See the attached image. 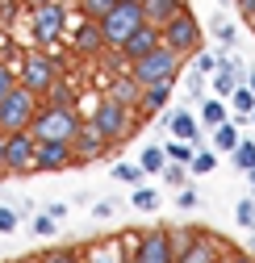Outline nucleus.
Wrapping results in <instances>:
<instances>
[{
  "mask_svg": "<svg viewBox=\"0 0 255 263\" xmlns=\"http://www.w3.org/2000/svg\"><path fill=\"white\" fill-rule=\"evenodd\" d=\"M117 209H121L117 201H97V209H92V217H97V221H109V217H113Z\"/></svg>",
  "mask_w": 255,
  "mask_h": 263,
  "instance_id": "nucleus-41",
  "label": "nucleus"
},
{
  "mask_svg": "<svg viewBox=\"0 0 255 263\" xmlns=\"http://www.w3.org/2000/svg\"><path fill=\"white\" fill-rule=\"evenodd\" d=\"M159 42H163L168 50H176L180 59H188V54H197L201 50V21L193 17V13H176L163 29H159Z\"/></svg>",
  "mask_w": 255,
  "mask_h": 263,
  "instance_id": "nucleus-5",
  "label": "nucleus"
},
{
  "mask_svg": "<svg viewBox=\"0 0 255 263\" xmlns=\"http://www.w3.org/2000/svg\"><path fill=\"white\" fill-rule=\"evenodd\" d=\"M80 125H84V117H80L76 105H50V101H42L34 125H29V134H34L38 142H71Z\"/></svg>",
  "mask_w": 255,
  "mask_h": 263,
  "instance_id": "nucleus-1",
  "label": "nucleus"
},
{
  "mask_svg": "<svg viewBox=\"0 0 255 263\" xmlns=\"http://www.w3.org/2000/svg\"><path fill=\"white\" fill-rule=\"evenodd\" d=\"M217 71V59L209 50H197V76H213Z\"/></svg>",
  "mask_w": 255,
  "mask_h": 263,
  "instance_id": "nucleus-39",
  "label": "nucleus"
},
{
  "mask_svg": "<svg viewBox=\"0 0 255 263\" xmlns=\"http://www.w3.org/2000/svg\"><path fill=\"white\" fill-rule=\"evenodd\" d=\"M117 5V0H76V9L88 17V21H101V17H109V9Z\"/></svg>",
  "mask_w": 255,
  "mask_h": 263,
  "instance_id": "nucleus-24",
  "label": "nucleus"
},
{
  "mask_svg": "<svg viewBox=\"0 0 255 263\" xmlns=\"http://www.w3.org/2000/svg\"><path fill=\"white\" fill-rule=\"evenodd\" d=\"M247 88H251V92H255V71H247Z\"/></svg>",
  "mask_w": 255,
  "mask_h": 263,
  "instance_id": "nucleus-49",
  "label": "nucleus"
},
{
  "mask_svg": "<svg viewBox=\"0 0 255 263\" xmlns=\"http://www.w3.org/2000/svg\"><path fill=\"white\" fill-rule=\"evenodd\" d=\"M234 217H239V226L255 230V201H239V205H234Z\"/></svg>",
  "mask_w": 255,
  "mask_h": 263,
  "instance_id": "nucleus-36",
  "label": "nucleus"
},
{
  "mask_svg": "<svg viewBox=\"0 0 255 263\" xmlns=\"http://www.w3.org/2000/svg\"><path fill=\"white\" fill-rule=\"evenodd\" d=\"M251 121H255V109H251Z\"/></svg>",
  "mask_w": 255,
  "mask_h": 263,
  "instance_id": "nucleus-54",
  "label": "nucleus"
},
{
  "mask_svg": "<svg viewBox=\"0 0 255 263\" xmlns=\"http://www.w3.org/2000/svg\"><path fill=\"white\" fill-rule=\"evenodd\" d=\"M222 263H255V255H243V251H230Z\"/></svg>",
  "mask_w": 255,
  "mask_h": 263,
  "instance_id": "nucleus-44",
  "label": "nucleus"
},
{
  "mask_svg": "<svg viewBox=\"0 0 255 263\" xmlns=\"http://www.w3.org/2000/svg\"><path fill=\"white\" fill-rule=\"evenodd\" d=\"M168 101H172V84H151L138 96V113L142 117H159V113L168 109Z\"/></svg>",
  "mask_w": 255,
  "mask_h": 263,
  "instance_id": "nucleus-17",
  "label": "nucleus"
},
{
  "mask_svg": "<svg viewBox=\"0 0 255 263\" xmlns=\"http://www.w3.org/2000/svg\"><path fill=\"white\" fill-rule=\"evenodd\" d=\"M251 255H255V234H251Z\"/></svg>",
  "mask_w": 255,
  "mask_h": 263,
  "instance_id": "nucleus-51",
  "label": "nucleus"
},
{
  "mask_svg": "<svg viewBox=\"0 0 255 263\" xmlns=\"http://www.w3.org/2000/svg\"><path fill=\"white\" fill-rule=\"evenodd\" d=\"M155 205H159V192H151V188H142V184L130 192V209H142V213H151Z\"/></svg>",
  "mask_w": 255,
  "mask_h": 263,
  "instance_id": "nucleus-30",
  "label": "nucleus"
},
{
  "mask_svg": "<svg viewBox=\"0 0 255 263\" xmlns=\"http://www.w3.org/2000/svg\"><path fill=\"white\" fill-rule=\"evenodd\" d=\"M88 121L97 125V129H101V134H105L109 142H121V138L134 129V121H130V109H125V105H117V101H109V96H105V101H101L97 109H92V117H88Z\"/></svg>",
  "mask_w": 255,
  "mask_h": 263,
  "instance_id": "nucleus-10",
  "label": "nucleus"
},
{
  "mask_svg": "<svg viewBox=\"0 0 255 263\" xmlns=\"http://www.w3.org/2000/svg\"><path fill=\"white\" fill-rule=\"evenodd\" d=\"M25 5H29V9H38V5H50V0H25Z\"/></svg>",
  "mask_w": 255,
  "mask_h": 263,
  "instance_id": "nucleus-48",
  "label": "nucleus"
},
{
  "mask_svg": "<svg viewBox=\"0 0 255 263\" xmlns=\"http://www.w3.org/2000/svg\"><path fill=\"white\" fill-rule=\"evenodd\" d=\"M138 5H142V0H138Z\"/></svg>",
  "mask_w": 255,
  "mask_h": 263,
  "instance_id": "nucleus-56",
  "label": "nucleus"
},
{
  "mask_svg": "<svg viewBox=\"0 0 255 263\" xmlns=\"http://www.w3.org/2000/svg\"><path fill=\"white\" fill-rule=\"evenodd\" d=\"M234 88H239V76H234V71L226 67V63H222V59H217V71H213V92L222 96V101H226V96H230Z\"/></svg>",
  "mask_w": 255,
  "mask_h": 263,
  "instance_id": "nucleus-21",
  "label": "nucleus"
},
{
  "mask_svg": "<svg viewBox=\"0 0 255 263\" xmlns=\"http://www.w3.org/2000/svg\"><path fill=\"white\" fill-rule=\"evenodd\" d=\"M176 205H180V209H197V205H201V192H197V188H184Z\"/></svg>",
  "mask_w": 255,
  "mask_h": 263,
  "instance_id": "nucleus-42",
  "label": "nucleus"
},
{
  "mask_svg": "<svg viewBox=\"0 0 255 263\" xmlns=\"http://www.w3.org/2000/svg\"><path fill=\"white\" fill-rule=\"evenodd\" d=\"M59 76H63L59 59H50V54H42V50H25L21 67H17V84L29 88V92H38V96H46V88H50Z\"/></svg>",
  "mask_w": 255,
  "mask_h": 263,
  "instance_id": "nucleus-6",
  "label": "nucleus"
},
{
  "mask_svg": "<svg viewBox=\"0 0 255 263\" xmlns=\"http://www.w3.org/2000/svg\"><path fill=\"white\" fill-rule=\"evenodd\" d=\"M213 167H217V155L213 151H197L193 163H188V172H193V176H209Z\"/></svg>",
  "mask_w": 255,
  "mask_h": 263,
  "instance_id": "nucleus-31",
  "label": "nucleus"
},
{
  "mask_svg": "<svg viewBox=\"0 0 255 263\" xmlns=\"http://www.w3.org/2000/svg\"><path fill=\"white\" fill-rule=\"evenodd\" d=\"M34 155H38V138L29 134V129H13V134H5L9 176H29V172H34Z\"/></svg>",
  "mask_w": 255,
  "mask_h": 263,
  "instance_id": "nucleus-9",
  "label": "nucleus"
},
{
  "mask_svg": "<svg viewBox=\"0 0 255 263\" xmlns=\"http://www.w3.org/2000/svg\"><path fill=\"white\" fill-rule=\"evenodd\" d=\"M38 109H42V96L17 84L5 101H0V129H5V134H13V129H29L34 117H38Z\"/></svg>",
  "mask_w": 255,
  "mask_h": 263,
  "instance_id": "nucleus-3",
  "label": "nucleus"
},
{
  "mask_svg": "<svg viewBox=\"0 0 255 263\" xmlns=\"http://www.w3.org/2000/svg\"><path fill=\"white\" fill-rule=\"evenodd\" d=\"M180 67H184V59L159 42L151 54H142V59H134V63H130V76H134L142 88H151V84H176Z\"/></svg>",
  "mask_w": 255,
  "mask_h": 263,
  "instance_id": "nucleus-2",
  "label": "nucleus"
},
{
  "mask_svg": "<svg viewBox=\"0 0 255 263\" xmlns=\"http://www.w3.org/2000/svg\"><path fill=\"white\" fill-rule=\"evenodd\" d=\"M76 163V151L71 142H38V155H34V167L38 172H63Z\"/></svg>",
  "mask_w": 255,
  "mask_h": 263,
  "instance_id": "nucleus-14",
  "label": "nucleus"
},
{
  "mask_svg": "<svg viewBox=\"0 0 255 263\" xmlns=\"http://www.w3.org/2000/svg\"><path fill=\"white\" fill-rule=\"evenodd\" d=\"M0 134H5V129H0Z\"/></svg>",
  "mask_w": 255,
  "mask_h": 263,
  "instance_id": "nucleus-55",
  "label": "nucleus"
},
{
  "mask_svg": "<svg viewBox=\"0 0 255 263\" xmlns=\"http://www.w3.org/2000/svg\"><path fill=\"white\" fill-rule=\"evenodd\" d=\"M0 176H9V163H5V134H0Z\"/></svg>",
  "mask_w": 255,
  "mask_h": 263,
  "instance_id": "nucleus-46",
  "label": "nucleus"
},
{
  "mask_svg": "<svg viewBox=\"0 0 255 263\" xmlns=\"http://www.w3.org/2000/svg\"><path fill=\"white\" fill-rule=\"evenodd\" d=\"M38 263H84V259H80L76 247H50V251H42Z\"/></svg>",
  "mask_w": 255,
  "mask_h": 263,
  "instance_id": "nucleus-28",
  "label": "nucleus"
},
{
  "mask_svg": "<svg viewBox=\"0 0 255 263\" xmlns=\"http://www.w3.org/2000/svg\"><path fill=\"white\" fill-rule=\"evenodd\" d=\"M180 238L184 242H176V263H222L226 259L213 234H180Z\"/></svg>",
  "mask_w": 255,
  "mask_h": 263,
  "instance_id": "nucleus-11",
  "label": "nucleus"
},
{
  "mask_svg": "<svg viewBox=\"0 0 255 263\" xmlns=\"http://www.w3.org/2000/svg\"><path fill=\"white\" fill-rule=\"evenodd\" d=\"M134 263H176V230H147L138 234L134 247Z\"/></svg>",
  "mask_w": 255,
  "mask_h": 263,
  "instance_id": "nucleus-8",
  "label": "nucleus"
},
{
  "mask_svg": "<svg viewBox=\"0 0 255 263\" xmlns=\"http://www.w3.org/2000/svg\"><path fill=\"white\" fill-rule=\"evenodd\" d=\"M88 263H125V259H121V247H101Z\"/></svg>",
  "mask_w": 255,
  "mask_h": 263,
  "instance_id": "nucleus-38",
  "label": "nucleus"
},
{
  "mask_svg": "<svg viewBox=\"0 0 255 263\" xmlns=\"http://www.w3.org/2000/svg\"><path fill=\"white\" fill-rule=\"evenodd\" d=\"M71 46L84 54V59H101L105 54V34H101V21H80L76 34H71Z\"/></svg>",
  "mask_w": 255,
  "mask_h": 263,
  "instance_id": "nucleus-15",
  "label": "nucleus"
},
{
  "mask_svg": "<svg viewBox=\"0 0 255 263\" xmlns=\"http://www.w3.org/2000/svg\"><path fill=\"white\" fill-rule=\"evenodd\" d=\"M247 176H251V188H255V167H251V172H247Z\"/></svg>",
  "mask_w": 255,
  "mask_h": 263,
  "instance_id": "nucleus-50",
  "label": "nucleus"
},
{
  "mask_svg": "<svg viewBox=\"0 0 255 263\" xmlns=\"http://www.w3.org/2000/svg\"><path fill=\"white\" fill-rule=\"evenodd\" d=\"M188 96H193V101L201 96V76H188Z\"/></svg>",
  "mask_w": 255,
  "mask_h": 263,
  "instance_id": "nucleus-45",
  "label": "nucleus"
},
{
  "mask_svg": "<svg viewBox=\"0 0 255 263\" xmlns=\"http://www.w3.org/2000/svg\"><path fill=\"white\" fill-rule=\"evenodd\" d=\"M147 17H142V5L138 0H117V5L109 9V17H101V34H105V46H113V50H121V42L134 34V29L142 25Z\"/></svg>",
  "mask_w": 255,
  "mask_h": 263,
  "instance_id": "nucleus-4",
  "label": "nucleus"
},
{
  "mask_svg": "<svg viewBox=\"0 0 255 263\" xmlns=\"http://www.w3.org/2000/svg\"><path fill=\"white\" fill-rule=\"evenodd\" d=\"M113 180H117V184L138 188V184L147 180V172H142V163H117V167H113Z\"/></svg>",
  "mask_w": 255,
  "mask_h": 263,
  "instance_id": "nucleus-23",
  "label": "nucleus"
},
{
  "mask_svg": "<svg viewBox=\"0 0 255 263\" xmlns=\"http://www.w3.org/2000/svg\"><path fill=\"white\" fill-rule=\"evenodd\" d=\"M67 9L59 5V0H50V5H38L34 13H29V34H34V42H59L63 34H67Z\"/></svg>",
  "mask_w": 255,
  "mask_h": 263,
  "instance_id": "nucleus-7",
  "label": "nucleus"
},
{
  "mask_svg": "<svg viewBox=\"0 0 255 263\" xmlns=\"http://www.w3.org/2000/svg\"><path fill=\"white\" fill-rule=\"evenodd\" d=\"M239 142H243V138H239V125H234V121H222V125L213 129V146H217L222 155H230Z\"/></svg>",
  "mask_w": 255,
  "mask_h": 263,
  "instance_id": "nucleus-20",
  "label": "nucleus"
},
{
  "mask_svg": "<svg viewBox=\"0 0 255 263\" xmlns=\"http://www.w3.org/2000/svg\"><path fill=\"white\" fill-rule=\"evenodd\" d=\"M201 121H205L209 129H217L222 121H226V105H222V96H213V101L201 105Z\"/></svg>",
  "mask_w": 255,
  "mask_h": 263,
  "instance_id": "nucleus-26",
  "label": "nucleus"
},
{
  "mask_svg": "<svg viewBox=\"0 0 255 263\" xmlns=\"http://www.w3.org/2000/svg\"><path fill=\"white\" fill-rule=\"evenodd\" d=\"M217 5H230V0H217Z\"/></svg>",
  "mask_w": 255,
  "mask_h": 263,
  "instance_id": "nucleus-53",
  "label": "nucleus"
},
{
  "mask_svg": "<svg viewBox=\"0 0 255 263\" xmlns=\"http://www.w3.org/2000/svg\"><path fill=\"white\" fill-rule=\"evenodd\" d=\"M46 217H54V221H67V205H63V201L46 205Z\"/></svg>",
  "mask_w": 255,
  "mask_h": 263,
  "instance_id": "nucleus-43",
  "label": "nucleus"
},
{
  "mask_svg": "<svg viewBox=\"0 0 255 263\" xmlns=\"http://www.w3.org/2000/svg\"><path fill=\"white\" fill-rule=\"evenodd\" d=\"M138 96H142V84L125 71V76H113V84H109V101H117V105H125V109H138Z\"/></svg>",
  "mask_w": 255,
  "mask_h": 263,
  "instance_id": "nucleus-16",
  "label": "nucleus"
},
{
  "mask_svg": "<svg viewBox=\"0 0 255 263\" xmlns=\"http://www.w3.org/2000/svg\"><path fill=\"white\" fill-rule=\"evenodd\" d=\"M17 209H9V205H0V234H13V230H17Z\"/></svg>",
  "mask_w": 255,
  "mask_h": 263,
  "instance_id": "nucleus-37",
  "label": "nucleus"
},
{
  "mask_svg": "<svg viewBox=\"0 0 255 263\" xmlns=\"http://www.w3.org/2000/svg\"><path fill=\"white\" fill-rule=\"evenodd\" d=\"M42 101H50V105H76V96H71V84L59 76V80L46 88V96H42Z\"/></svg>",
  "mask_w": 255,
  "mask_h": 263,
  "instance_id": "nucleus-25",
  "label": "nucleus"
},
{
  "mask_svg": "<svg viewBox=\"0 0 255 263\" xmlns=\"http://www.w3.org/2000/svg\"><path fill=\"white\" fill-rule=\"evenodd\" d=\"M213 38H217L222 46H234V42H239V29H234L226 17H217V21H213Z\"/></svg>",
  "mask_w": 255,
  "mask_h": 263,
  "instance_id": "nucleus-32",
  "label": "nucleus"
},
{
  "mask_svg": "<svg viewBox=\"0 0 255 263\" xmlns=\"http://www.w3.org/2000/svg\"><path fill=\"white\" fill-rule=\"evenodd\" d=\"M5 5H9V0H0V13H5Z\"/></svg>",
  "mask_w": 255,
  "mask_h": 263,
  "instance_id": "nucleus-52",
  "label": "nucleus"
},
{
  "mask_svg": "<svg viewBox=\"0 0 255 263\" xmlns=\"http://www.w3.org/2000/svg\"><path fill=\"white\" fill-rule=\"evenodd\" d=\"M168 117V129L180 138V142H193L197 138V117L188 113V109H176V113H163Z\"/></svg>",
  "mask_w": 255,
  "mask_h": 263,
  "instance_id": "nucleus-19",
  "label": "nucleus"
},
{
  "mask_svg": "<svg viewBox=\"0 0 255 263\" xmlns=\"http://www.w3.org/2000/svg\"><path fill=\"white\" fill-rule=\"evenodd\" d=\"M155 46H159V25H151V21H142V25L134 29V34H130V38L121 42V50H117V54H121V63H134V59H142V54H151Z\"/></svg>",
  "mask_w": 255,
  "mask_h": 263,
  "instance_id": "nucleus-13",
  "label": "nucleus"
},
{
  "mask_svg": "<svg viewBox=\"0 0 255 263\" xmlns=\"http://www.w3.org/2000/svg\"><path fill=\"white\" fill-rule=\"evenodd\" d=\"M163 151H168V159H176V163H193V155H197L193 142H168Z\"/></svg>",
  "mask_w": 255,
  "mask_h": 263,
  "instance_id": "nucleus-34",
  "label": "nucleus"
},
{
  "mask_svg": "<svg viewBox=\"0 0 255 263\" xmlns=\"http://www.w3.org/2000/svg\"><path fill=\"white\" fill-rule=\"evenodd\" d=\"M230 163H234V167L247 176V172L255 167V142H239V146L230 151Z\"/></svg>",
  "mask_w": 255,
  "mask_h": 263,
  "instance_id": "nucleus-27",
  "label": "nucleus"
},
{
  "mask_svg": "<svg viewBox=\"0 0 255 263\" xmlns=\"http://www.w3.org/2000/svg\"><path fill=\"white\" fill-rule=\"evenodd\" d=\"M13 88H17V71L9 67V63H5V59H0V101H5V96H9Z\"/></svg>",
  "mask_w": 255,
  "mask_h": 263,
  "instance_id": "nucleus-35",
  "label": "nucleus"
},
{
  "mask_svg": "<svg viewBox=\"0 0 255 263\" xmlns=\"http://www.w3.org/2000/svg\"><path fill=\"white\" fill-rule=\"evenodd\" d=\"M230 105H234V113H251L255 109V92L251 88H234L230 92Z\"/></svg>",
  "mask_w": 255,
  "mask_h": 263,
  "instance_id": "nucleus-33",
  "label": "nucleus"
},
{
  "mask_svg": "<svg viewBox=\"0 0 255 263\" xmlns=\"http://www.w3.org/2000/svg\"><path fill=\"white\" fill-rule=\"evenodd\" d=\"M188 176H193V172H188V163H176V159H168L163 163V180L172 184V188H184V180Z\"/></svg>",
  "mask_w": 255,
  "mask_h": 263,
  "instance_id": "nucleus-29",
  "label": "nucleus"
},
{
  "mask_svg": "<svg viewBox=\"0 0 255 263\" xmlns=\"http://www.w3.org/2000/svg\"><path fill=\"white\" fill-rule=\"evenodd\" d=\"M54 230H59V221H54V217H46V213H42V217H34V234H42V238H50Z\"/></svg>",
  "mask_w": 255,
  "mask_h": 263,
  "instance_id": "nucleus-40",
  "label": "nucleus"
},
{
  "mask_svg": "<svg viewBox=\"0 0 255 263\" xmlns=\"http://www.w3.org/2000/svg\"><path fill=\"white\" fill-rule=\"evenodd\" d=\"M109 146H113V142L101 134V129L92 125V121H84V125L76 129V138H71V151H76V167H88V163H97V159H101Z\"/></svg>",
  "mask_w": 255,
  "mask_h": 263,
  "instance_id": "nucleus-12",
  "label": "nucleus"
},
{
  "mask_svg": "<svg viewBox=\"0 0 255 263\" xmlns=\"http://www.w3.org/2000/svg\"><path fill=\"white\" fill-rule=\"evenodd\" d=\"M5 46H9V34H5V25H0V54H5Z\"/></svg>",
  "mask_w": 255,
  "mask_h": 263,
  "instance_id": "nucleus-47",
  "label": "nucleus"
},
{
  "mask_svg": "<svg viewBox=\"0 0 255 263\" xmlns=\"http://www.w3.org/2000/svg\"><path fill=\"white\" fill-rule=\"evenodd\" d=\"M188 5H184V0H142V17L151 21V25H159V29H163L176 13H184Z\"/></svg>",
  "mask_w": 255,
  "mask_h": 263,
  "instance_id": "nucleus-18",
  "label": "nucleus"
},
{
  "mask_svg": "<svg viewBox=\"0 0 255 263\" xmlns=\"http://www.w3.org/2000/svg\"><path fill=\"white\" fill-rule=\"evenodd\" d=\"M138 163H142L147 176H159V172H163V163H168V151H163V146H147V151L138 155Z\"/></svg>",
  "mask_w": 255,
  "mask_h": 263,
  "instance_id": "nucleus-22",
  "label": "nucleus"
}]
</instances>
